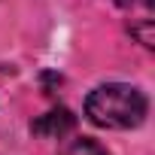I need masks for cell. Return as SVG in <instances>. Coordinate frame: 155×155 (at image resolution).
Instances as JSON below:
<instances>
[{
    "label": "cell",
    "mask_w": 155,
    "mask_h": 155,
    "mask_svg": "<svg viewBox=\"0 0 155 155\" xmlns=\"http://www.w3.org/2000/svg\"><path fill=\"white\" fill-rule=\"evenodd\" d=\"M149 101L140 88L128 82H107L97 85L85 97V116L97 128H113V131H128L137 128L146 119Z\"/></svg>",
    "instance_id": "1"
},
{
    "label": "cell",
    "mask_w": 155,
    "mask_h": 155,
    "mask_svg": "<svg viewBox=\"0 0 155 155\" xmlns=\"http://www.w3.org/2000/svg\"><path fill=\"white\" fill-rule=\"evenodd\" d=\"M76 128V116L67 110V107H58V110H49L46 116H40L37 122H31V131L37 137H46V140H61L64 134H70Z\"/></svg>",
    "instance_id": "2"
},
{
    "label": "cell",
    "mask_w": 155,
    "mask_h": 155,
    "mask_svg": "<svg viewBox=\"0 0 155 155\" xmlns=\"http://www.w3.org/2000/svg\"><path fill=\"white\" fill-rule=\"evenodd\" d=\"M61 155H110V152H107L97 140H91V137H79V140L67 143Z\"/></svg>",
    "instance_id": "3"
},
{
    "label": "cell",
    "mask_w": 155,
    "mask_h": 155,
    "mask_svg": "<svg viewBox=\"0 0 155 155\" xmlns=\"http://www.w3.org/2000/svg\"><path fill=\"white\" fill-rule=\"evenodd\" d=\"M131 34H134L146 49H152V21H149V18H143L140 25H131Z\"/></svg>",
    "instance_id": "4"
},
{
    "label": "cell",
    "mask_w": 155,
    "mask_h": 155,
    "mask_svg": "<svg viewBox=\"0 0 155 155\" xmlns=\"http://www.w3.org/2000/svg\"><path fill=\"white\" fill-rule=\"evenodd\" d=\"M119 6H125V9H137V6L149 9V6H152V0H119Z\"/></svg>",
    "instance_id": "5"
}]
</instances>
